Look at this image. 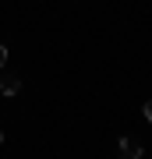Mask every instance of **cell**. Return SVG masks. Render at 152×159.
<instances>
[{
    "mask_svg": "<svg viewBox=\"0 0 152 159\" xmlns=\"http://www.w3.org/2000/svg\"><path fill=\"white\" fill-rule=\"evenodd\" d=\"M117 148H120V159H141V142H138L135 134L117 138Z\"/></svg>",
    "mask_w": 152,
    "mask_h": 159,
    "instance_id": "6da1fadb",
    "label": "cell"
},
{
    "mask_svg": "<svg viewBox=\"0 0 152 159\" xmlns=\"http://www.w3.org/2000/svg\"><path fill=\"white\" fill-rule=\"evenodd\" d=\"M18 92H21V78H18V74H7V78H0V96H18Z\"/></svg>",
    "mask_w": 152,
    "mask_h": 159,
    "instance_id": "7a4b0ae2",
    "label": "cell"
},
{
    "mask_svg": "<svg viewBox=\"0 0 152 159\" xmlns=\"http://www.w3.org/2000/svg\"><path fill=\"white\" fill-rule=\"evenodd\" d=\"M141 117H145V120H149V124H152V99L145 102V106H141Z\"/></svg>",
    "mask_w": 152,
    "mask_h": 159,
    "instance_id": "3957f363",
    "label": "cell"
},
{
    "mask_svg": "<svg viewBox=\"0 0 152 159\" xmlns=\"http://www.w3.org/2000/svg\"><path fill=\"white\" fill-rule=\"evenodd\" d=\"M4 64H7V46L0 43V67H4Z\"/></svg>",
    "mask_w": 152,
    "mask_h": 159,
    "instance_id": "277c9868",
    "label": "cell"
},
{
    "mask_svg": "<svg viewBox=\"0 0 152 159\" xmlns=\"http://www.w3.org/2000/svg\"><path fill=\"white\" fill-rule=\"evenodd\" d=\"M0 145H4V131H0Z\"/></svg>",
    "mask_w": 152,
    "mask_h": 159,
    "instance_id": "5b68a950",
    "label": "cell"
}]
</instances>
